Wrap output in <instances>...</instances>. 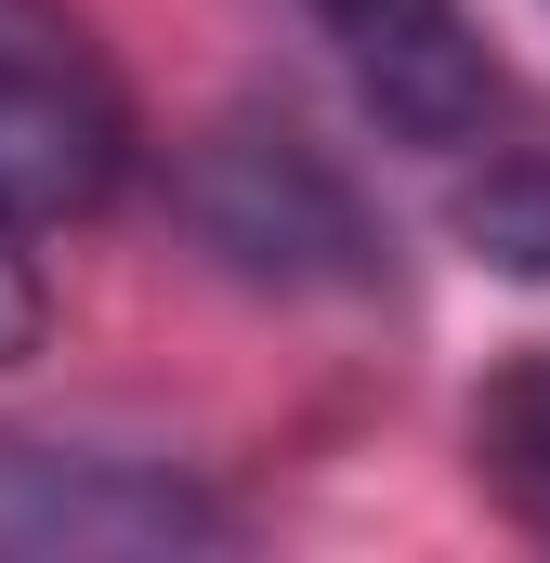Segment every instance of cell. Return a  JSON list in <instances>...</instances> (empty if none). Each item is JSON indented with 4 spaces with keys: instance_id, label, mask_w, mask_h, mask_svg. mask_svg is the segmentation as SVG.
<instances>
[{
    "instance_id": "cell-1",
    "label": "cell",
    "mask_w": 550,
    "mask_h": 563,
    "mask_svg": "<svg viewBox=\"0 0 550 563\" xmlns=\"http://www.w3.org/2000/svg\"><path fill=\"white\" fill-rule=\"evenodd\" d=\"M170 210H184V236L223 276L288 288V301H354V288L394 276V236H381L367 184L288 106H223L210 132L170 157Z\"/></svg>"
},
{
    "instance_id": "cell-2",
    "label": "cell",
    "mask_w": 550,
    "mask_h": 563,
    "mask_svg": "<svg viewBox=\"0 0 550 563\" xmlns=\"http://www.w3.org/2000/svg\"><path fill=\"white\" fill-rule=\"evenodd\" d=\"M144 157V119L106 40L66 0H0V210L13 223H92Z\"/></svg>"
},
{
    "instance_id": "cell-3",
    "label": "cell",
    "mask_w": 550,
    "mask_h": 563,
    "mask_svg": "<svg viewBox=\"0 0 550 563\" xmlns=\"http://www.w3.org/2000/svg\"><path fill=\"white\" fill-rule=\"evenodd\" d=\"M170 551H237V511L197 472L0 432V563H170Z\"/></svg>"
},
{
    "instance_id": "cell-4",
    "label": "cell",
    "mask_w": 550,
    "mask_h": 563,
    "mask_svg": "<svg viewBox=\"0 0 550 563\" xmlns=\"http://www.w3.org/2000/svg\"><path fill=\"white\" fill-rule=\"evenodd\" d=\"M301 26L328 40L341 92L419 157H459V144L498 132V53L472 26V0H301Z\"/></svg>"
},
{
    "instance_id": "cell-5",
    "label": "cell",
    "mask_w": 550,
    "mask_h": 563,
    "mask_svg": "<svg viewBox=\"0 0 550 563\" xmlns=\"http://www.w3.org/2000/svg\"><path fill=\"white\" fill-rule=\"evenodd\" d=\"M472 485L550 551V341H525V354L472 394Z\"/></svg>"
},
{
    "instance_id": "cell-6",
    "label": "cell",
    "mask_w": 550,
    "mask_h": 563,
    "mask_svg": "<svg viewBox=\"0 0 550 563\" xmlns=\"http://www.w3.org/2000/svg\"><path fill=\"white\" fill-rule=\"evenodd\" d=\"M446 236H459L485 276L550 288V144H498L485 170H459V197H446Z\"/></svg>"
},
{
    "instance_id": "cell-7",
    "label": "cell",
    "mask_w": 550,
    "mask_h": 563,
    "mask_svg": "<svg viewBox=\"0 0 550 563\" xmlns=\"http://www.w3.org/2000/svg\"><path fill=\"white\" fill-rule=\"evenodd\" d=\"M13 236H26V223L0 210V367H13V354H40V263H26Z\"/></svg>"
}]
</instances>
